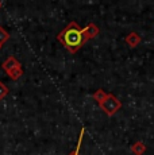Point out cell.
Listing matches in <instances>:
<instances>
[{
    "mask_svg": "<svg viewBox=\"0 0 154 155\" xmlns=\"http://www.w3.org/2000/svg\"><path fill=\"white\" fill-rule=\"evenodd\" d=\"M2 66L5 71H10V70L15 69V68H18V66H20V64L18 62V59L15 58V57H8V58L3 62Z\"/></svg>",
    "mask_w": 154,
    "mask_h": 155,
    "instance_id": "277c9868",
    "label": "cell"
},
{
    "mask_svg": "<svg viewBox=\"0 0 154 155\" xmlns=\"http://www.w3.org/2000/svg\"><path fill=\"white\" fill-rule=\"evenodd\" d=\"M0 49H2V45H0Z\"/></svg>",
    "mask_w": 154,
    "mask_h": 155,
    "instance_id": "7c38bea8",
    "label": "cell"
},
{
    "mask_svg": "<svg viewBox=\"0 0 154 155\" xmlns=\"http://www.w3.org/2000/svg\"><path fill=\"white\" fill-rule=\"evenodd\" d=\"M7 73H8V76H10L12 80H18L23 74V70H22V68H20V66H18V68H15V69L7 71Z\"/></svg>",
    "mask_w": 154,
    "mask_h": 155,
    "instance_id": "52a82bcc",
    "label": "cell"
},
{
    "mask_svg": "<svg viewBox=\"0 0 154 155\" xmlns=\"http://www.w3.org/2000/svg\"><path fill=\"white\" fill-rule=\"evenodd\" d=\"M99 105H100V108H102L103 111L107 113L108 116L115 115V113H116L120 108H122V103H120V101L116 99V96H114L112 93H107L105 99L103 100L102 103L99 104Z\"/></svg>",
    "mask_w": 154,
    "mask_h": 155,
    "instance_id": "7a4b0ae2",
    "label": "cell"
},
{
    "mask_svg": "<svg viewBox=\"0 0 154 155\" xmlns=\"http://www.w3.org/2000/svg\"><path fill=\"white\" fill-rule=\"evenodd\" d=\"M7 93H8V89H7V86H5L4 84H3L2 81H0V100H2V99H4V97L7 96Z\"/></svg>",
    "mask_w": 154,
    "mask_h": 155,
    "instance_id": "30bf717a",
    "label": "cell"
},
{
    "mask_svg": "<svg viewBox=\"0 0 154 155\" xmlns=\"http://www.w3.org/2000/svg\"><path fill=\"white\" fill-rule=\"evenodd\" d=\"M0 8H2V2H0Z\"/></svg>",
    "mask_w": 154,
    "mask_h": 155,
    "instance_id": "8fae6325",
    "label": "cell"
},
{
    "mask_svg": "<svg viewBox=\"0 0 154 155\" xmlns=\"http://www.w3.org/2000/svg\"><path fill=\"white\" fill-rule=\"evenodd\" d=\"M131 151L134 155H143L145 153H146V146H145L143 142H137L134 143V144L131 146Z\"/></svg>",
    "mask_w": 154,
    "mask_h": 155,
    "instance_id": "5b68a950",
    "label": "cell"
},
{
    "mask_svg": "<svg viewBox=\"0 0 154 155\" xmlns=\"http://www.w3.org/2000/svg\"><path fill=\"white\" fill-rule=\"evenodd\" d=\"M124 41H126V43L129 45L130 47H132V49H134V47H137L138 45L141 43V37H139L137 32L132 31V32H130L126 38H124Z\"/></svg>",
    "mask_w": 154,
    "mask_h": 155,
    "instance_id": "3957f363",
    "label": "cell"
},
{
    "mask_svg": "<svg viewBox=\"0 0 154 155\" xmlns=\"http://www.w3.org/2000/svg\"><path fill=\"white\" fill-rule=\"evenodd\" d=\"M99 32H100V30L95 23H91V25L81 28L76 22H70L57 35V39L70 53H76L77 50H80L84 46V43L88 39H92V38L97 37Z\"/></svg>",
    "mask_w": 154,
    "mask_h": 155,
    "instance_id": "6da1fadb",
    "label": "cell"
},
{
    "mask_svg": "<svg viewBox=\"0 0 154 155\" xmlns=\"http://www.w3.org/2000/svg\"><path fill=\"white\" fill-rule=\"evenodd\" d=\"M105 96H107V93H105V92L103 91V89H97V91L93 93V96H92V97H93V99L97 101V103L100 104L103 100L105 99Z\"/></svg>",
    "mask_w": 154,
    "mask_h": 155,
    "instance_id": "ba28073f",
    "label": "cell"
},
{
    "mask_svg": "<svg viewBox=\"0 0 154 155\" xmlns=\"http://www.w3.org/2000/svg\"><path fill=\"white\" fill-rule=\"evenodd\" d=\"M84 134H85V128H81L80 131V136H79V140H77V146L70 155H80V148H81V144H82V138H84Z\"/></svg>",
    "mask_w": 154,
    "mask_h": 155,
    "instance_id": "8992f818",
    "label": "cell"
},
{
    "mask_svg": "<svg viewBox=\"0 0 154 155\" xmlns=\"http://www.w3.org/2000/svg\"><path fill=\"white\" fill-rule=\"evenodd\" d=\"M8 38H10V34L5 31L3 27H0V45H3L4 42H7Z\"/></svg>",
    "mask_w": 154,
    "mask_h": 155,
    "instance_id": "9c48e42d",
    "label": "cell"
}]
</instances>
